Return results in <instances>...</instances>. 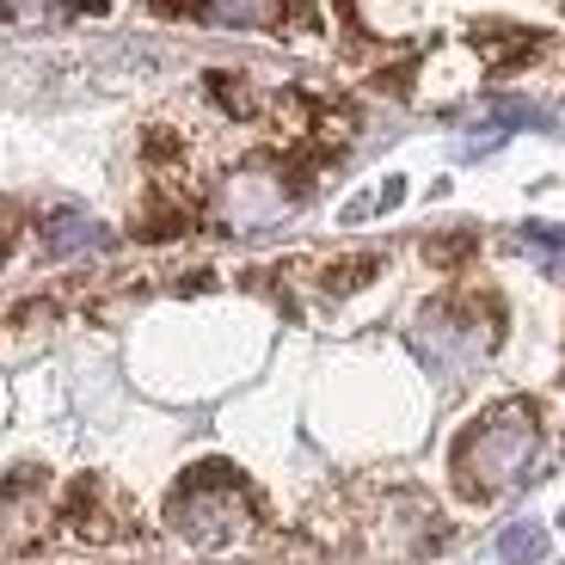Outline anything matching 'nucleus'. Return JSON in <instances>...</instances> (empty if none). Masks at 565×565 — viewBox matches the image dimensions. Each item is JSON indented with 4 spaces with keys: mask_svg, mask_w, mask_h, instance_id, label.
Returning <instances> with one entry per match:
<instances>
[{
    "mask_svg": "<svg viewBox=\"0 0 565 565\" xmlns=\"http://www.w3.org/2000/svg\"><path fill=\"white\" fill-rule=\"evenodd\" d=\"M296 210V184L277 167H241L227 172L222 191H215V222L234 227V234H253V227H270Z\"/></svg>",
    "mask_w": 565,
    "mask_h": 565,
    "instance_id": "nucleus-4",
    "label": "nucleus"
},
{
    "mask_svg": "<svg viewBox=\"0 0 565 565\" xmlns=\"http://www.w3.org/2000/svg\"><path fill=\"white\" fill-rule=\"evenodd\" d=\"M172 529L191 547L222 553V547L253 535V498L227 480V473H198V480H184L179 498H172Z\"/></svg>",
    "mask_w": 565,
    "mask_h": 565,
    "instance_id": "nucleus-2",
    "label": "nucleus"
},
{
    "mask_svg": "<svg viewBox=\"0 0 565 565\" xmlns=\"http://www.w3.org/2000/svg\"><path fill=\"white\" fill-rule=\"evenodd\" d=\"M498 326L480 320V313L455 308V301H443V308H424L418 326H412V344H418V356L430 369H443V375H467V369L480 363L486 351H492Z\"/></svg>",
    "mask_w": 565,
    "mask_h": 565,
    "instance_id": "nucleus-3",
    "label": "nucleus"
},
{
    "mask_svg": "<svg viewBox=\"0 0 565 565\" xmlns=\"http://www.w3.org/2000/svg\"><path fill=\"white\" fill-rule=\"evenodd\" d=\"M418 99L424 105H437V99H455V93H467V86L480 81V56L467 50V43H443L437 56L418 68Z\"/></svg>",
    "mask_w": 565,
    "mask_h": 565,
    "instance_id": "nucleus-5",
    "label": "nucleus"
},
{
    "mask_svg": "<svg viewBox=\"0 0 565 565\" xmlns=\"http://www.w3.org/2000/svg\"><path fill=\"white\" fill-rule=\"evenodd\" d=\"M351 13L363 19V31H375V38H399L412 19V0H351Z\"/></svg>",
    "mask_w": 565,
    "mask_h": 565,
    "instance_id": "nucleus-8",
    "label": "nucleus"
},
{
    "mask_svg": "<svg viewBox=\"0 0 565 565\" xmlns=\"http://www.w3.org/2000/svg\"><path fill=\"white\" fill-rule=\"evenodd\" d=\"M541 553H547V529L541 523H516V529L498 535V559L504 565H535Z\"/></svg>",
    "mask_w": 565,
    "mask_h": 565,
    "instance_id": "nucleus-9",
    "label": "nucleus"
},
{
    "mask_svg": "<svg viewBox=\"0 0 565 565\" xmlns=\"http://www.w3.org/2000/svg\"><path fill=\"white\" fill-rule=\"evenodd\" d=\"M198 13L210 25H234V31H265L289 13V0H198Z\"/></svg>",
    "mask_w": 565,
    "mask_h": 565,
    "instance_id": "nucleus-6",
    "label": "nucleus"
},
{
    "mask_svg": "<svg viewBox=\"0 0 565 565\" xmlns=\"http://www.w3.org/2000/svg\"><path fill=\"white\" fill-rule=\"evenodd\" d=\"M43 241H50V253H93V246H111V234L86 215H56L43 227Z\"/></svg>",
    "mask_w": 565,
    "mask_h": 565,
    "instance_id": "nucleus-7",
    "label": "nucleus"
},
{
    "mask_svg": "<svg viewBox=\"0 0 565 565\" xmlns=\"http://www.w3.org/2000/svg\"><path fill=\"white\" fill-rule=\"evenodd\" d=\"M541 455V424L523 399H504L492 406L461 443H455V480L473 498H498L510 486L529 480V467Z\"/></svg>",
    "mask_w": 565,
    "mask_h": 565,
    "instance_id": "nucleus-1",
    "label": "nucleus"
}]
</instances>
